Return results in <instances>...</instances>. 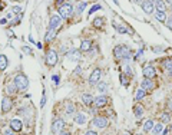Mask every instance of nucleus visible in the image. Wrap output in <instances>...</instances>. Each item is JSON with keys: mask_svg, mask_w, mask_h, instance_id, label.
<instances>
[{"mask_svg": "<svg viewBox=\"0 0 172 135\" xmlns=\"http://www.w3.org/2000/svg\"><path fill=\"white\" fill-rule=\"evenodd\" d=\"M125 73L128 76H134V70H132V68L129 66V65H125Z\"/></svg>", "mask_w": 172, "mask_h": 135, "instance_id": "nucleus-34", "label": "nucleus"}, {"mask_svg": "<svg viewBox=\"0 0 172 135\" xmlns=\"http://www.w3.org/2000/svg\"><path fill=\"white\" fill-rule=\"evenodd\" d=\"M7 92H9L10 95H13V94H16L17 92V88L15 86V85H9V86H7Z\"/></svg>", "mask_w": 172, "mask_h": 135, "instance_id": "nucleus-33", "label": "nucleus"}, {"mask_svg": "<svg viewBox=\"0 0 172 135\" xmlns=\"http://www.w3.org/2000/svg\"><path fill=\"white\" fill-rule=\"evenodd\" d=\"M9 65V60L6 58V55H0V70H4Z\"/></svg>", "mask_w": 172, "mask_h": 135, "instance_id": "nucleus-20", "label": "nucleus"}, {"mask_svg": "<svg viewBox=\"0 0 172 135\" xmlns=\"http://www.w3.org/2000/svg\"><path fill=\"white\" fill-rule=\"evenodd\" d=\"M96 89H98L101 94H105V92L108 91V84H105V82H99V84L96 85Z\"/></svg>", "mask_w": 172, "mask_h": 135, "instance_id": "nucleus-26", "label": "nucleus"}, {"mask_svg": "<svg viewBox=\"0 0 172 135\" xmlns=\"http://www.w3.org/2000/svg\"><path fill=\"white\" fill-rule=\"evenodd\" d=\"M57 63V53L55 51H49L46 55V65L48 66H55Z\"/></svg>", "mask_w": 172, "mask_h": 135, "instance_id": "nucleus-6", "label": "nucleus"}, {"mask_svg": "<svg viewBox=\"0 0 172 135\" xmlns=\"http://www.w3.org/2000/svg\"><path fill=\"white\" fill-rule=\"evenodd\" d=\"M166 26L169 27V29H172V15L168 19H166Z\"/></svg>", "mask_w": 172, "mask_h": 135, "instance_id": "nucleus-39", "label": "nucleus"}, {"mask_svg": "<svg viewBox=\"0 0 172 135\" xmlns=\"http://www.w3.org/2000/svg\"><path fill=\"white\" fill-rule=\"evenodd\" d=\"M134 114H135L136 118L142 117V114H143V106H142V105H135V106H134Z\"/></svg>", "mask_w": 172, "mask_h": 135, "instance_id": "nucleus-22", "label": "nucleus"}, {"mask_svg": "<svg viewBox=\"0 0 172 135\" xmlns=\"http://www.w3.org/2000/svg\"><path fill=\"white\" fill-rule=\"evenodd\" d=\"M138 135H141V134H138Z\"/></svg>", "mask_w": 172, "mask_h": 135, "instance_id": "nucleus-61", "label": "nucleus"}, {"mask_svg": "<svg viewBox=\"0 0 172 135\" xmlns=\"http://www.w3.org/2000/svg\"><path fill=\"white\" fill-rule=\"evenodd\" d=\"M93 99H95V98H93L90 94H83V95H82V103L86 105V106L92 105V103H93Z\"/></svg>", "mask_w": 172, "mask_h": 135, "instance_id": "nucleus-18", "label": "nucleus"}, {"mask_svg": "<svg viewBox=\"0 0 172 135\" xmlns=\"http://www.w3.org/2000/svg\"><path fill=\"white\" fill-rule=\"evenodd\" d=\"M142 53H143V51H142V49H141V51H138V53H136V58H139V56H141Z\"/></svg>", "mask_w": 172, "mask_h": 135, "instance_id": "nucleus-52", "label": "nucleus"}, {"mask_svg": "<svg viewBox=\"0 0 172 135\" xmlns=\"http://www.w3.org/2000/svg\"><path fill=\"white\" fill-rule=\"evenodd\" d=\"M166 3H169V4H171V3H172V0H166Z\"/></svg>", "mask_w": 172, "mask_h": 135, "instance_id": "nucleus-56", "label": "nucleus"}, {"mask_svg": "<svg viewBox=\"0 0 172 135\" xmlns=\"http://www.w3.org/2000/svg\"><path fill=\"white\" fill-rule=\"evenodd\" d=\"M126 78H128V76H126L125 73H123V75H120V82H122V85H123V86H128V79H126Z\"/></svg>", "mask_w": 172, "mask_h": 135, "instance_id": "nucleus-38", "label": "nucleus"}, {"mask_svg": "<svg viewBox=\"0 0 172 135\" xmlns=\"http://www.w3.org/2000/svg\"><path fill=\"white\" fill-rule=\"evenodd\" d=\"M7 23V19H0V25H6Z\"/></svg>", "mask_w": 172, "mask_h": 135, "instance_id": "nucleus-48", "label": "nucleus"}, {"mask_svg": "<svg viewBox=\"0 0 172 135\" xmlns=\"http://www.w3.org/2000/svg\"><path fill=\"white\" fill-rule=\"evenodd\" d=\"M134 1H135V3H142L143 0H134Z\"/></svg>", "mask_w": 172, "mask_h": 135, "instance_id": "nucleus-55", "label": "nucleus"}, {"mask_svg": "<svg viewBox=\"0 0 172 135\" xmlns=\"http://www.w3.org/2000/svg\"><path fill=\"white\" fill-rule=\"evenodd\" d=\"M92 124H93L95 127H98V128L102 129V128H106V127H108L109 122H108V119L105 118V117H95L93 121H92Z\"/></svg>", "mask_w": 172, "mask_h": 135, "instance_id": "nucleus-8", "label": "nucleus"}, {"mask_svg": "<svg viewBox=\"0 0 172 135\" xmlns=\"http://www.w3.org/2000/svg\"><path fill=\"white\" fill-rule=\"evenodd\" d=\"M169 131H171V135H172V125H171V127H169Z\"/></svg>", "mask_w": 172, "mask_h": 135, "instance_id": "nucleus-57", "label": "nucleus"}, {"mask_svg": "<svg viewBox=\"0 0 172 135\" xmlns=\"http://www.w3.org/2000/svg\"><path fill=\"white\" fill-rule=\"evenodd\" d=\"M20 10H22V7H20V6H16V7H13V12H15V13H20Z\"/></svg>", "mask_w": 172, "mask_h": 135, "instance_id": "nucleus-44", "label": "nucleus"}, {"mask_svg": "<svg viewBox=\"0 0 172 135\" xmlns=\"http://www.w3.org/2000/svg\"><path fill=\"white\" fill-rule=\"evenodd\" d=\"M62 17L59 16V15H55V16L50 17V20H49V29H57L59 26H60V23H62Z\"/></svg>", "mask_w": 172, "mask_h": 135, "instance_id": "nucleus-9", "label": "nucleus"}, {"mask_svg": "<svg viewBox=\"0 0 172 135\" xmlns=\"http://www.w3.org/2000/svg\"><path fill=\"white\" fill-rule=\"evenodd\" d=\"M57 12H59V16L62 17L63 20H65V19H69V17L73 15V6L69 4V3H63L62 6H59Z\"/></svg>", "mask_w": 172, "mask_h": 135, "instance_id": "nucleus-3", "label": "nucleus"}, {"mask_svg": "<svg viewBox=\"0 0 172 135\" xmlns=\"http://www.w3.org/2000/svg\"><path fill=\"white\" fill-rule=\"evenodd\" d=\"M171 121V115L168 114V112H164L162 115H161V124H168Z\"/></svg>", "mask_w": 172, "mask_h": 135, "instance_id": "nucleus-29", "label": "nucleus"}, {"mask_svg": "<svg viewBox=\"0 0 172 135\" xmlns=\"http://www.w3.org/2000/svg\"><path fill=\"white\" fill-rule=\"evenodd\" d=\"M162 131H164V125H162V124H156V125H154V134L155 135H161L162 134Z\"/></svg>", "mask_w": 172, "mask_h": 135, "instance_id": "nucleus-27", "label": "nucleus"}, {"mask_svg": "<svg viewBox=\"0 0 172 135\" xmlns=\"http://www.w3.org/2000/svg\"><path fill=\"white\" fill-rule=\"evenodd\" d=\"M171 6H172V3H171Z\"/></svg>", "mask_w": 172, "mask_h": 135, "instance_id": "nucleus-62", "label": "nucleus"}, {"mask_svg": "<svg viewBox=\"0 0 172 135\" xmlns=\"http://www.w3.org/2000/svg\"><path fill=\"white\" fill-rule=\"evenodd\" d=\"M113 55L116 59H129L132 56V52L128 46H123V45H119V46H115L113 49Z\"/></svg>", "mask_w": 172, "mask_h": 135, "instance_id": "nucleus-2", "label": "nucleus"}, {"mask_svg": "<svg viewBox=\"0 0 172 135\" xmlns=\"http://www.w3.org/2000/svg\"><path fill=\"white\" fill-rule=\"evenodd\" d=\"M109 101V98L108 96H105V95H101V96H96L95 99H93V105L96 106V108H102L105 106L106 103Z\"/></svg>", "mask_w": 172, "mask_h": 135, "instance_id": "nucleus-12", "label": "nucleus"}, {"mask_svg": "<svg viewBox=\"0 0 172 135\" xmlns=\"http://www.w3.org/2000/svg\"><path fill=\"white\" fill-rule=\"evenodd\" d=\"M101 75H102V72H101V69H95L93 72H92V75L89 76V84L90 85H98L99 84V81H101Z\"/></svg>", "mask_w": 172, "mask_h": 135, "instance_id": "nucleus-7", "label": "nucleus"}, {"mask_svg": "<svg viewBox=\"0 0 172 135\" xmlns=\"http://www.w3.org/2000/svg\"><path fill=\"white\" fill-rule=\"evenodd\" d=\"M145 95H146L145 89H143V88H139V89L136 91V96H135V101H141L142 98H145Z\"/></svg>", "mask_w": 172, "mask_h": 135, "instance_id": "nucleus-25", "label": "nucleus"}, {"mask_svg": "<svg viewBox=\"0 0 172 135\" xmlns=\"http://www.w3.org/2000/svg\"><path fill=\"white\" fill-rule=\"evenodd\" d=\"M36 46H37V48H39V49H42V48H43V45H42V43H40V42H37V43H36Z\"/></svg>", "mask_w": 172, "mask_h": 135, "instance_id": "nucleus-51", "label": "nucleus"}, {"mask_svg": "<svg viewBox=\"0 0 172 135\" xmlns=\"http://www.w3.org/2000/svg\"><path fill=\"white\" fill-rule=\"evenodd\" d=\"M73 121L78 125H85L86 122H87V117H86V114H83V112H76L75 117H73Z\"/></svg>", "mask_w": 172, "mask_h": 135, "instance_id": "nucleus-10", "label": "nucleus"}, {"mask_svg": "<svg viewBox=\"0 0 172 135\" xmlns=\"http://www.w3.org/2000/svg\"><path fill=\"white\" fill-rule=\"evenodd\" d=\"M80 72H82V69H80V66H78L76 69H75V73H76V75H80Z\"/></svg>", "mask_w": 172, "mask_h": 135, "instance_id": "nucleus-45", "label": "nucleus"}, {"mask_svg": "<svg viewBox=\"0 0 172 135\" xmlns=\"http://www.w3.org/2000/svg\"><path fill=\"white\" fill-rule=\"evenodd\" d=\"M166 108H168V109L172 112V98H169V99L166 101Z\"/></svg>", "mask_w": 172, "mask_h": 135, "instance_id": "nucleus-40", "label": "nucleus"}, {"mask_svg": "<svg viewBox=\"0 0 172 135\" xmlns=\"http://www.w3.org/2000/svg\"><path fill=\"white\" fill-rule=\"evenodd\" d=\"M162 63H164L165 70H171V69H172V59H171V58H166V59H165Z\"/></svg>", "mask_w": 172, "mask_h": 135, "instance_id": "nucleus-30", "label": "nucleus"}, {"mask_svg": "<svg viewBox=\"0 0 172 135\" xmlns=\"http://www.w3.org/2000/svg\"><path fill=\"white\" fill-rule=\"evenodd\" d=\"M85 135H98V132H95V131H86Z\"/></svg>", "mask_w": 172, "mask_h": 135, "instance_id": "nucleus-47", "label": "nucleus"}, {"mask_svg": "<svg viewBox=\"0 0 172 135\" xmlns=\"http://www.w3.org/2000/svg\"><path fill=\"white\" fill-rule=\"evenodd\" d=\"M113 1H115V3H116V4H119V3H118V0H113Z\"/></svg>", "mask_w": 172, "mask_h": 135, "instance_id": "nucleus-58", "label": "nucleus"}, {"mask_svg": "<svg viewBox=\"0 0 172 135\" xmlns=\"http://www.w3.org/2000/svg\"><path fill=\"white\" fill-rule=\"evenodd\" d=\"M13 132H15L13 129H4V131H3V135H13Z\"/></svg>", "mask_w": 172, "mask_h": 135, "instance_id": "nucleus-42", "label": "nucleus"}, {"mask_svg": "<svg viewBox=\"0 0 172 135\" xmlns=\"http://www.w3.org/2000/svg\"><path fill=\"white\" fill-rule=\"evenodd\" d=\"M141 88H143L145 91H154L155 89V82L152 81V79L145 78V79L142 81V84H141Z\"/></svg>", "mask_w": 172, "mask_h": 135, "instance_id": "nucleus-15", "label": "nucleus"}, {"mask_svg": "<svg viewBox=\"0 0 172 135\" xmlns=\"http://www.w3.org/2000/svg\"><path fill=\"white\" fill-rule=\"evenodd\" d=\"M101 9H102V6H101V4H93V6H92V9L89 10V15H92V13H95L96 10H101Z\"/></svg>", "mask_w": 172, "mask_h": 135, "instance_id": "nucleus-35", "label": "nucleus"}, {"mask_svg": "<svg viewBox=\"0 0 172 135\" xmlns=\"http://www.w3.org/2000/svg\"><path fill=\"white\" fill-rule=\"evenodd\" d=\"M142 73H143V76L148 78V79H152V78L156 76V70H155L154 66H145L143 70H142Z\"/></svg>", "mask_w": 172, "mask_h": 135, "instance_id": "nucleus-14", "label": "nucleus"}, {"mask_svg": "<svg viewBox=\"0 0 172 135\" xmlns=\"http://www.w3.org/2000/svg\"><path fill=\"white\" fill-rule=\"evenodd\" d=\"M103 23H105V19H103V17H96V19L93 20V26H95V27H102Z\"/></svg>", "mask_w": 172, "mask_h": 135, "instance_id": "nucleus-28", "label": "nucleus"}, {"mask_svg": "<svg viewBox=\"0 0 172 135\" xmlns=\"http://www.w3.org/2000/svg\"><path fill=\"white\" fill-rule=\"evenodd\" d=\"M141 6H142V10H143L146 15H152V13H154V9H155L154 1H151V0H143V1L141 3Z\"/></svg>", "mask_w": 172, "mask_h": 135, "instance_id": "nucleus-5", "label": "nucleus"}, {"mask_svg": "<svg viewBox=\"0 0 172 135\" xmlns=\"http://www.w3.org/2000/svg\"><path fill=\"white\" fill-rule=\"evenodd\" d=\"M86 6H87V3H86V1L79 3V4H78V7H76V12H78V13H82V12L86 9Z\"/></svg>", "mask_w": 172, "mask_h": 135, "instance_id": "nucleus-32", "label": "nucleus"}, {"mask_svg": "<svg viewBox=\"0 0 172 135\" xmlns=\"http://www.w3.org/2000/svg\"><path fill=\"white\" fill-rule=\"evenodd\" d=\"M123 135H129V134H123Z\"/></svg>", "mask_w": 172, "mask_h": 135, "instance_id": "nucleus-60", "label": "nucleus"}, {"mask_svg": "<svg viewBox=\"0 0 172 135\" xmlns=\"http://www.w3.org/2000/svg\"><path fill=\"white\" fill-rule=\"evenodd\" d=\"M155 9H156V12L165 13V10H166V3H165L164 0H158V1H155Z\"/></svg>", "mask_w": 172, "mask_h": 135, "instance_id": "nucleus-17", "label": "nucleus"}, {"mask_svg": "<svg viewBox=\"0 0 172 135\" xmlns=\"http://www.w3.org/2000/svg\"><path fill=\"white\" fill-rule=\"evenodd\" d=\"M68 58L70 59V60H73V62H78V60L80 59V51H78V49L69 51L68 52Z\"/></svg>", "mask_w": 172, "mask_h": 135, "instance_id": "nucleus-16", "label": "nucleus"}, {"mask_svg": "<svg viewBox=\"0 0 172 135\" xmlns=\"http://www.w3.org/2000/svg\"><path fill=\"white\" fill-rule=\"evenodd\" d=\"M73 112H75V105L69 103V105H68V109H66V114H68V115H72Z\"/></svg>", "mask_w": 172, "mask_h": 135, "instance_id": "nucleus-36", "label": "nucleus"}, {"mask_svg": "<svg viewBox=\"0 0 172 135\" xmlns=\"http://www.w3.org/2000/svg\"><path fill=\"white\" fill-rule=\"evenodd\" d=\"M22 51L24 52L26 55H33V51H32L29 46H22Z\"/></svg>", "mask_w": 172, "mask_h": 135, "instance_id": "nucleus-37", "label": "nucleus"}, {"mask_svg": "<svg viewBox=\"0 0 172 135\" xmlns=\"http://www.w3.org/2000/svg\"><path fill=\"white\" fill-rule=\"evenodd\" d=\"M45 102H46V98H45V95H43V98H42V102H40V108H43V106H45Z\"/></svg>", "mask_w": 172, "mask_h": 135, "instance_id": "nucleus-46", "label": "nucleus"}, {"mask_svg": "<svg viewBox=\"0 0 172 135\" xmlns=\"http://www.w3.org/2000/svg\"><path fill=\"white\" fill-rule=\"evenodd\" d=\"M22 128H23V122H22L20 119L15 118V119L10 121V129H13L15 132H20Z\"/></svg>", "mask_w": 172, "mask_h": 135, "instance_id": "nucleus-13", "label": "nucleus"}, {"mask_svg": "<svg viewBox=\"0 0 172 135\" xmlns=\"http://www.w3.org/2000/svg\"><path fill=\"white\" fill-rule=\"evenodd\" d=\"M154 125H155L154 121H152V119H148V121L143 124V131H145V132H148V131L154 129Z\"/></svg>", "mask_w": 172, "mask_h": 135, "instance_id": "nucleus-21", "label": "nucleus"}, {"mask_svg": "<svg viewBox=\"0 0 172 135\" xmlns=\"http://www.w3.org/2000/svg\"><path fill=\"white\" fill-rule=\"evenodd\" d=\"M20 19H22V15H20V16H16L15 19H13L12 25H16V23H20Z\"/></svg>", "mask_w": 172, "mask_h": 135, "instance_id": "nucleus-41", "label": "nucleus"}, {"mask_svg": "<svg viewBox=\"0 0 172 135\" xmlns=\"http://www.w3.org/2000/svg\"><path fill=\"white\" fill-rule=\"evenodd\" d=\"M155 19L159 20L161 23H165V22H166V15L162 13V12H155Z\"/></svg>", "mask_w": 172, "mask_h": 135, "instance_id": "nucleus-24", "label": "nucleus"}, {"mask_svg": "<svg viewBox=\"0 0 172 135\" xmlns=\"http://www.w3.org/2000/svg\"><path fill=\"white\" fill-rule=\"evenodd\" d=\"M63 127H65V121L63 119H55L52 122V132L53 134H60L63 131Z\"/></svg>", "mask_w": 172, "mask_h": 135, "instance_id": "nucleus-4", "label": "nucleus"}, {"mask_svg": "<svg viewBox=\"0 0 172 135\" xmlns=\"http://www.w3.org/2000/svg\"><path fill=\"white\" fill-rule=\"evenodd\" d=\"M168 132H169V129H168V128H165V129L162 131V135H166V134H168Z\"/></svg>", "mask_w": 172, "mask_h": 135, "instance_id": "nucleus-50", "label": "nucleus"}, {"mask_svg": "<svg viewBox=\"0 0 172 135\" xmlns=\"http://www.w3.org/2000/svg\"><path fill=\"white\" fill-rule=\"evenodd\" d=\"M113 26L116 27V30H118L119 33H134V32H131L129 29H126V27H123V26H118L116 23H113Z\"/></svg>", "mask_w": 172, "mask_h": 135, "instance_id": "nucleus-31", "label": "nucleus"}, {"mask_svg": "<svg viewBox=\"0 0 172 135\" xmlns=\"http://www.w3.org/2000/svg\"><path fill=\"white\" fill-rule=\"evenodd\" d=\"M166 73H168V76H171V78H172V69H171V70H166Z\"/></svg>", "mask_w": 172, "mask_h": 135, "instance_id": "nucleus-53", "label": "nucleus"}, {"mask_svg": "<svg viewBox=\"0 0 172 135\" xmlns=\"http://www.w3.org/2000/svg\"><path fill=\"white\" fill-rule=\"evenodd\" d=\"M12 106H13L12 99L4 96V98H3V101H1V112H4V114L10 112V111H12Z\"/></svg>", "mask_w": 172, "mask_h": 135, "instance_id": "nucleus-11", "label": "nucleus"}, {"mask_svg": "<svg viewBox=\"0 0 172 135\" xmlns=\"http://www.w3.org/2000/svg\"><path fill=\"white\" fill-rule=\"evenodd\" d=\"M65 3V0H56V4H59V6H62Z\"/></svg>", "mask_w": 172, "mask_h": 135, "instance_id": "nucleus-49", "label": "nucleus"}, {"mask_svg": "<svg viewBox=\"0 0 172 135\" xmlns=\"http://www.w3.org/2000/svg\"><path fill=\"white\" fill-rule=\"evenodd\" d=\"M55 36H56V30H55V29H49L48 33H46V36H45V40H46V42H50V40L55 39Z\"/></svg>", "mask_w": 172, "mask_h": 135, "instance_id": "nucleus-23", "label": "nucleus"}, {"mask_svg": "<svg viewBox=\"0 0 172 135\" xmlns=\"http://www.w3.org/2000/svg\"><path fill=\"white\" fill-rule=\"evenodd\" d=\"M151 1H158V0H151Z\"/></svg>", "mask_w": 172, "mask_h": 135, "instance_id": "nucleus-59", "label": "nucleus"}, {"mask_svg": "<svg viewBox=\"0 0 172 135\" xmlns=\"http://www.w3.org/2000/svg\"><path fill=\"white\" fill-rule=\"evenodd\" d=\"M13 85L17 88V91H26L29 88V79L23 73H17L13 78Z\"/></svg>", "mask_w": 172, "mask_h": 135, "instance_id": "nucleus-1", "label": "nucleus"}, {"mask_svg": "<svg viewBox=\"0 0 172 135\" xmlns=\"http://www.w3.org/2000/svg\"><path fill=\"white\" fill-rule=\"evenodd\" d=\"M90 49H92V40H89V39L82 40V43H80V51L82 52H89Z\"/></svg>", "mask_w": 172, "mask_h": 135, "instance_id": "nucleus-19", "label": "nucleus"}, {"mask_svg": "<svg viewBox=\"0 0 172 135\" xmlns=\"http://www.w3.org/2000/svg\"><path fill=\"white\" fill-rule=\"evenodd\" d=\"M52 79H53V82H55V84H59V81H60V79H59V75H53V76H52Z\"/></svg>", "mask_w": 172, "mask_h": 135, "instance_id": "nucleus-43", "label": "nucleus"}, {"mask_svg": "<svg viewBox=\"0 0 172 135\" xmlns=\"http://www.w3.org/2000/svg\"><path fill=\"white\" fill-rule=\"evenodd\" d=\"M59 135H70V134H69V132H63V131H62V132H60Z\"/></svg>", "mask_w": 172, "mask_h": 135, "instance_id": "nucleus-54", "label": "nucleus"}]
</instances>
